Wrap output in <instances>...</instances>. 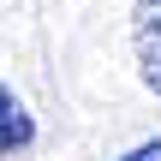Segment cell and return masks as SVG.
Here are the masks:
<instances>
[{
    "mask_svg": "<svg viewBox=\"0 0 161 161\" xmlns=\"http://www.w3.org/2000/svg\"><path fill=\"white\" fill-rule=\"evenodd\" d=\"M131 48H137V72L161 96V0H137L131 6Z\"/></svg>",
    "mask_w": 161,
    "mask_h": 161,
    "instance_id": "cell-1",
    "label": "cell"
},
{
    "mask_svg": "<svg viewBox=\"0 0 161 161\" xmlns=\"http://www.w3.org/2000/svg\"><path fill=\"white\" fill-rule=\"evenodd\" d=\"M36 143V119L24 114V102L0 84V155H12V149H30Z\"/></svg>",
    "mask_w": 161,
    "mask_h": 161,
    "instance_id": "cell-2",
    "label": "cell"
},
{
    "mask_svg": "<svg viewBox=\"0 0 161 161\" xmlns=\"http://www.w3.org/2000/svg\"><path fill=\"white\" fill-rule=\"evenodd\" d=\"M119 161H161V137H149V143H137L131 155H119Z\"/></svg>",
    "mask_w": 161,
    "mask_h": 161,
    "instance_id": "cell-3",
    "label": "cell"
}]
</instances>
